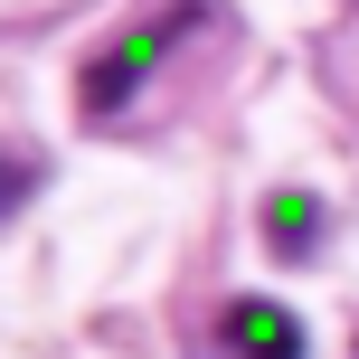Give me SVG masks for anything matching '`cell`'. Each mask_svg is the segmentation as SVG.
Here are the masks:
<instances>
[{
	"label": "cell",
	"instance_id": "1",
	"mask_svg": "<svg viewBox=\"0 0 359 359\" xmlns=\"http://www.w3.org/2000/svg\"><path fill=\"white\" fill-rule=\"evenodd\" d=\"M198 29H217V0H161V10L123 19V29L76 67V114H86L95 133H114L123 114H142V95L161 86V67L189 48Z\"/></svg>",
	"mask_w": 359,
	"mask_h": 359
},
{
	"label": "cell",
	"instance_id": "3",
	"mask_svg": "<svg viewBox=\"0 0 359 359\" xmlns=\"http://www.w3.org/2000/svg\"><path fill=\"white\" fill-rule=\"evenodd\" d=\"M265 255L274 265H322V198L312 189H274L265 198Z\"/></svg>",
	"mask_w": 359,
	"mask_h": 359
},
{
	"label": "cell",
	"instance_id": "2",
	"mask_svg": "<svg viewBox=\"0 0 359 359\" xmlns=\"http://www.w3.org/2000/svg\"><path fill=\"white\" fill-rule=\"evenodd\" d=\"M217 350L227 359H303L312 331H303V312L265 303V293H227L217 303Z\"/></svg>",
	"mask_w": 359,
	"mask_h": 359
}]
</instances>
